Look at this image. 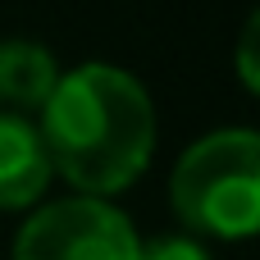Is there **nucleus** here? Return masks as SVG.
Returning <instances> with one entry per match:
<instances>
[{
    "mask_svg": "<svg viewBox=\"0 0 260 260\" xmlns=\"http://www.w3.org/2000/svg\"><path fill=\"white\" fill-rule=\"evenodd\" d=\"M137 260H215V256H210V247H206L201 238H192V233H160V238L142 242Z\"/></svg>",
    "mask_w": 260,
    "mask_h": 260,
    "instance_id": "6",
    "label": "nucleus"
},
{
    "mask_svg": "<svg viewBox=\"0 0 260 260\" xmlns=\"http://www.w3.org/2000/svg\"><path fill=\"white\" fill-rule=\"evenodd\" d=\"M169 206L192 238H251L260 224V133L215 128L197 137L169 174Z\"/></svg>",
    "mask_w": 260,
    "mask_h": 260,
    "instance_id": "2",
    "label": "nucleus"
},
{
    "mask_svg": "<svg viewBox=\"0 0 260 260\" xmlns=\"http://www.w3.org/2000/svg\"><path fill=\"white\" fill-rule=\"evenodd\" d=\"M59 64L41 41L27 37H9L0 41V110L9 114H41V105L50 101L55 82H59Z\"/></svg>",
    "mask_w": 260,
    "mask_h": 260,
    "instance_id": "5",
    "label": "nucleus"
},
{
    "mask_svg": "<svg viewBox=\"0 0 260 260\" xmlns=\"http://www.w3.org/2000/svg\"><path fill=\"white\" fill-rule=\"evenodd\" d=\"M256 37H260V14L251 9L247 23H242V37H238V78L247 91H260V59H256Z\"/></svg>",
    "mask_w": 260,
    "mask_h": 260,
    "instance_id": "7",
    "label": "nucleus"
},
{
    "mask_svg": "<svg viewBox=\"0 0 260 260\" xmlns=\"http://www.w3.org/2000/svg\"><path fill=\"white\" fill-rule=\"evenodd\" d=\"M50 174L69 178L78 197H119L133 187L160 137L151 91L119 64L87 59L59 73L50 101L37 119Z\"/></svg>",
    "mask_w": 260,
    "mask_h": 260,
    "instance_id": "1",
    "label": "nucleus"
},
{
    "mask_svg": "<svg viewBox=\"0 0 260 260\" xmlns=\"http://www.w3.org/2000/svg\"><path fill=\"white\" fill-rule=\"evenodd\" d=\"M137 251L142 238L114 201L73 192L23 219L9 260H137Z\"/></svg>",
    "mask_w": 260,
    "mask_h": 260,
    "instance_id": "3",
    "label": "nucleus"
},
{
    "mask_svg": "<svg viewBox=\"0 0 260 260\" xmlns=\"http://www.w3.org/2000/svg\"><path fill=\"white\" fill-rule=\"evenodd\" d=\"M50 160L37 119L0 110V210H32L50 187Z\"/></svg>",
    "mask_w": 260,
    "mask_h": 260,
    "instance_id": "4",
    "label": "nucleus"
}]
</instances>
